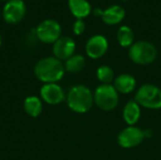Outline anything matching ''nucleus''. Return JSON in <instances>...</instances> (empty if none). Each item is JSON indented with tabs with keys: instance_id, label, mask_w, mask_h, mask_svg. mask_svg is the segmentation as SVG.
Masks as SVG:
<instances>
[{
	"instance_id": "16",
	"label": "nucleus",
	"mask_w": 161,
	"mask_h": 160,
	"mask_svg": "<svg viewBox=\"0 0 161 160\" xmlns=\"http://www.w3.org/2000/svg\"><path fill=\"white\" fill-rule=\"evenodd\" d=\"M24 109L27 115L36 118L42 112V102L37 96H28L24 101Z\"/></svg>"
},
{
	"instance_id": "10",
	"label": "nucleus",
	"mask_w": 161,
	"mask_h": 160,
	"mask_svg": "<svg viewBox=\"0 0 161 160\" xmlns=\"http://www.w3.org/2000/svg\"><path fill=\"white\" fill-rule=\"evenodd\" d=\"M108 48V40L102 35H95L89 39L86 43L85 49L87 55L93 59L103 57Z\"/></svg>"
},
{
	"instance_id": "20",
	"label": "nucleus",
	"mask_w": 161,
	"mask_h": 160,
	"mask_svg": "<svg viewBox=\"0 0 161 160\" xmlns=\"http://www.w3.org/2000/svg\"><path fill=\"white\" fill-rule=\"evenodd\" d=\"M85 29H86V25H85L84 21L81 19H77L74 24V27H73L74 33L75 35H81L84 33Z\"/></svg>"
},
{
	"instance_id": "2",
	"label": "nucleus",
	"mask_w": 161,
	"mask_h": 160,
	"mask_svg": "<svg viewBox=\"0 0 161 160\" xmlns=\"http://www.w3.org/2000/svg\"><path fill=\"white\" fill-rule=\"evenodd\" d=\"M94 103L93 93L84 85H76L70 89L67 94L68 107L76 113L88 112Z\"/></svg>"
},
{
	"instance_id": "24",
	"label": "nucleus",
	"mask_w": 161,
	"mask_h": 160,
	"mask_svg": "<svg viewBox=\"0 0 161 160\" xmlns=\"http://www.w3.org/2000/svg\"><path fill=\"white\" fill-rule=\"evenodd\" d=\"M121 1H128V0H121Z\"/></svg>"
},
{
	"instance_id": "23",
	"label": "nucleus",
	"mask_w": 161,
	"mask_h": 160,
	"mask_svg": "<svg viewBox=\"0 0 161 160\" xmlns=\"http://www.w3.org/2000/svg\"><path fill=\"white\" fill-rule=\"evenodd\" d=\"M1 1H9V0H1Z\"/></svg>"
},
{
	"instance_id": "19",
	"label": "nucleus",
	"mask_w": 161,
	"mask_h": 160,
	"mask_svg": "<svg viewBox=\"0 0 161 160\" xmlns=\"http://www.w3.org/2000/svg\"><path fill=\"white\" fill-rule=\"evenodd\" d=\"M96 76L101 83L110 84V82H112L114 79V72L109 66L103 65L97 69Z\"/></svg>"
},
{
	"instance_id": "3",
	"label": "nucleus",
	"mask_w": 161,
	"mask_h": 160,
	"mask_svg": "<svg viewBox=\"0 0 161 160\" xmlns=\"http://www.w3.org/2000/svg\"><path fill=\"white\" fill-rule=\"evenodd\" d=\"M158 51L155 45L146 41H140L133 43L129 48L130 59L139 65H147L155 61Z\"/></svg>"
},
{
	"instance_id": "7",
	"label": "nucleus",
	"mask_w": 161,
	"mask_h": 160,
	"mask_svg": "<svg viewBox=\"0 0 161 160\" xmlns=\"http://www.w3.org/2000/svg\"><path fill=\"white\" fill-rule=\"evenodd\" d=\"M144 139V131L136 126H128L119 133L117 141L121 147L129 149L140 145Z\"/></svg>"
},
{
	"instance_id": "12",
	"label": "nucleus",
	"mask_w": 161,
	"mask_h": 160,
	"mask_svg": "<svg viewBox=\"0 0 161 160\" xmlns=\"http://www.w3.org/2000/svg\"><path fill=\"white\" fill-rule=\"evenodd\" d=\"M125 16V8L121 6L113 5L108 8H107L106 10H104L101 17L105 24L108 25H113L122 22Z\"/></svg>"
},
{
	"instance_id": "9",
	"label": "nucleus",
	"mask_w": 161,
	"mask_h": 160,
	"mask_svg": "<svg viewBox=\"0 0 161 160\" xmlns=\"http://www.w3.org/2000/svg\"><path fill=\"white\" fill-rule=\"evenodd\" d=\"M41 98L46 104L58 105L65 99V94L62 88L57 83L44 84L40 91Z\"/></svg>"
},
{
	"instance_id": "11",
	"label": "nucleus",
	"mask_w": 161,
	"mask_h": 160,
	"mask_svg": "<svg viewBox=\"0 0 161 160\" xmlns=\"http://www.w3.org/2000/svg\"><path fill=\"white\" fill-rule=\"evenodd\" d=\"M75 50V43L70 37H60L53 45L54 57L58 59L67 60L70 58Z\"/></svg>"
},
{
	"instance_id": "21",
	"label": "nucleus",
	"mask_w": 161,
	"mask_h": 160,
	"mask_svg": "<svg viewBox=\"0 0 161 160\" xmlns=\"http://www.w3.org/2000/svg\"><path fill=\"white\" fill-rule=\"evenodd\" d=\"M103 11H104V10H102V9H100V8H96V9H94V14H95V15L102 16V14H103Z\"/></svg>"
},
{
	"instance_id": "13",
	"label": "nucleus",
	"mask_w": 161,
	"mask_h": 160,
	"mask_svg": "<svg viewBox=\"0 0 161 160\" xmlns=\"http://www.w3.org/2000/svg\"><path fill=\"white\" fill-rule=\"evenodd\" d=\"M136 79L133 75L128 74H123L118 75L114 79V88L120 93L127 94L132 92L136 88Z\"/></svg>"
},
{
	"instance_id": "4",
	"label": "nucleus",
	"mask_w": 161,
	"mask_h": 160,
	"mask_svg": "<svg viewBox=\"0 0 161 160\" xmlns=\"http://www.w3.org/2000/svg\"><path fill=\"white\" fill-rule=\"evenodd\" d=\"M119 92L110 84L100 85L93 93L95 105L105 111L113 110L119 103Z\"/></svg>"
},
{
	"instance_id": "5",
	"label": "nucleus",
	"mask_w": 161,
	"mask_h": 160,
	"mask_svg": "<svg viewBox=\"0 0 161 160\" xmlns=\"http://www.w3.org/2000/svg\"><path fill=\"white\" fill-rule=\"evenodd\" d=\"M135 101L141 107L149 109H159L161 108V90L155 85L144 84L137 91Z\"/></svg>"
},
{
	"instance_id": "1",
	"label": "nucleus",
	"mask_w": 161,
	"mask_h": 160,
	"mask_svg": "<svg viewBox=\"0 0 161 160\" xmlns=\"http://www.w3.org/2000/svg\"><path fill=\"white\" fill-rule=\"evenodd\" d=\"M65 73L63 63L55 57H47L39 60L34 67L35 76L42 82L57 83L62 79Z\"/></svg>"
},
{
	"instance_id": "22",
	"label": "nucleus",
	"mask_w": 161,
	"mask_h": 160,
	"mask_svg": "<svg viewBox=\"0 0 161 160\" xmlns=\"http://www.w3.org/2000/svg\"><path fill=\"white\" fill-rule=\"evenodd\" d=\"M1 42H2V39H1V35H0V46H1Z\"/></svg>"
},
{
	"instance_id": "18",
	"label": "nucleus",
	"mask_w": 161,
	"mask_h": 160,
	"mask_svg": "<svg viewBox=\"0 0 161 160\" xmlns=\"http://www.w3.org/2000/svg\"><path fill=\"white\" fill-rule=\"evenodd\" d=\"M117 41L123 47H128L133 44L134 41V33L130 27L127 25L121 26L117 31Z\"/></svg>"
},
{
	"instance_id": "6",
	"label": "nucleus",
	"mask_w": 161,
	"mask_h": 160,
	"mask_svg": "<svg viewBox=\"0 0 161 160\" xmlns=\"http://www.w3.org/2000/svg\"><path fill=\"white\" fill-rule=\"evenodd\" d=\"M60 33L61 27L59 24L51 19L42 22L36 29L38 39L44 43H55L60 38Z\"/></svg>"
},
{
	"instance_id": "17",
	"label": "nucleus",
	"mask_w": 161,
	"mask_h": 160,
	"mask_svg": "<svg viewBox=\"0 0 161 160\" xmlns=\"http://www.w3.org/2000/svg\"><path fill=\"white\" fill-rule=\"evenodd\" d=\"M85 64H86V60L83 56L73 55L70 58H68L65 61L64 68H65V71L75 74V73L82 71L85 67Z\"/></svg>"
},
{
	"instance_id": "14",
	"label": "nucleus",
	"mask_w": 161,
	"mask_h": 160,
	"mask_svg": "<svg viewBox=\"0 0 161 160\" xmlns=\"http://www.w3.org/2000/svg\"><path fill=\"white\" fill-rule=\"evenodd\" d=\"M123 117L129 126H133L140 120L141 106L135 100L127 102L123 111Z\"/></svg>"
},
{
	"instance_id": "8",
	"label": "nucleus",
	"mask_w": 161,
	"mask_h": 160,
	"mask_svg": "<svg viewBox=\"0 0 161 160\" xmlns=\"http://www.w3.org/2000/svg\"><path fill=\"white\" fill-rule=\"evenodd\" d=\"M25 14V6L22 0H9L4 7L3 17L8 24H16L23 20Z\"/></svg>"
},
{
	"instance_id": "15",
	"label": "nucleus",
	"mask_w": 161,
	"mask_h": 160,
	"mask_svg": "<svg viewBox=\"0 0 161 160\" xmlns=\"http://www.w3.org/2000/svg\"><path fill=\"white\" fill-rule=\"evenodd\" d=\"M68 4L71 12L77 19L86 18L92 11L91 4L87 0H69Z\"/></svg>"
}]
</instances>
